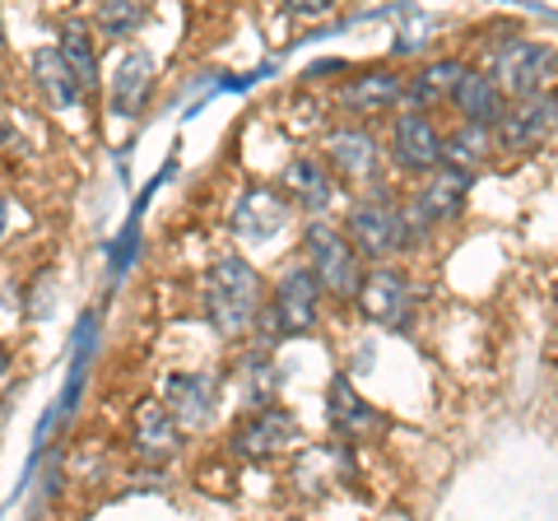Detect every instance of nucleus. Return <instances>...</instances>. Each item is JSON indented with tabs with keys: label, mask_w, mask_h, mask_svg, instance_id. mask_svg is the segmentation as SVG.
<instances>
[{
	"label": "nucleus",
	"mask_w": 558,
	"mask_h": 521,
	"mask_svg": "<svg viewBox=\"0 0 558 521\" xmlns=\"http://www.w3.org/2000/svg\"><path fill=\"white\" fill-rule=\"evenodd\" d=\"M140 20H145V5H140V0H102L98 5V28L108 33V38H126Z\"/></svg>",
	"instance_id": "24"
},
{
	"label": "nucleus",
	"mask_w": 558,
	"mask_h": 521,
	"mask_svg": "<svg viewBox=\"0 0 558 521\" xmlns=\"http://www.w3.org/2000/svg\"><path fill=\"white\" fill-rule=\"evenodd\" d=\"M284 223H289V201L279 196V191H270V186L242 191V201H238V210H233V229L247 238V242L270 238V233L284 229Z\"/></svg>",
	"instance_id": "12"
},
{
	"label": "nucleus",
	"mask_w": 558,
	"mask_h": 521,
	"mask_svg": "<svg viewBox=\"0 0 558 521\" xmlns=\"http://www.w3.org/2000/svg\"><path fill=\"white\" fill-rule=\"evenodd\" d=\"M260 307V275L242 256H219L205 275V317L219 336H242Z\"/></svg>",
	"instance_id": "1"
},
{
	"label": "nucleus",
	"mask_w": 558,
	"mask_h": 521,
	"mask_svg": "<svg viewBox=\"0 0 558 521\" xmlns=\"http://www.w3.org/2000/svg\"><path fill=\"white\" fill-rule=\"evenodd\" d=\"M0 233H5V201H0Z\"/></svg>",
	"instance_id": "27"
},
{
	"label": "nucleus",
	"mask_w": 558,
	"mask_h": 521,
	"mask_svg": "<svg viewBox=\"0 0 558 521\" xmlns=\"http://www.w3.org/2000/svg\"><path fill=\"white\" fill-rule=\"evenodd\" d=\"M349 238H354L363 260H391L414 233H410L405 205H396L391 196H368L349 210Z\"/></svg>",
	"instance_id": "2"
},
{
	"label": "nucleus",
	"mask_w": 558,
	"mask_h": 521,
	"mask_svg": "<svg viewBox=\"0 0 558 521\" xmlns=\"http://www.w3.org/2000/svg\"><path fill=\"white\" fill-rule=\"evenodd\" d=\"M502 98L508 94L498 89V80L488 71H461L457 89H451V108H457L461 121H470V126H498L502 108H508Z\"/></svg>",
	"instance_id": "11"
},
{
	"label": "nucleus",
	"mask_w": 558,
	"mask_h": 521,
	"mask_svg": "<svg viewBox=\"0 0 558 521\" xmlns=\"http://www.w3.org/2000/svg\"><path fill=\"white\" fill-rule=\"evenodd\" d=\"M307 252H312V270H317V280L330 299H359L363 252L354 247V238H344L330 223H307Z\"/></svg>",
	"instance_id": "3"
},
{
	"label": "nucleus",
	"mask_w": 558,
	"mask_h": 521,
	"mask_svg": "<svg viewBox=\"0 0 558 521\" xmlns=\"http://www.w3.org/2000/svg\"><path fill=\"white\" fill-rule=\"evenodd\" d=\"M400 98H405V80L396 71H368L344 89V108L349 112H387Z\"/></svg>",
	"instance_id": "19"
},
{
	"label": "nucleus",
	"mask_w": 558,
	"mask_h": 521,
	"mask_svg": "<svg viewBox=\"0 0 558 521\" xmlns=\"http://www.w3.org/2000/svg\"><path fill=\"white\" fill-rule=\"evenodd\" d=\"M326 154L349 182H368L377 172V141L363 126H340L326 135Z\"/></svg>",
	"instance_id": "15"
},
{
	"label": "nucleus",
	"mask_w": 558,
	"mask_h": 521,
	"mask_svg": "<svg viewBox=\"0 0 558 521\" xmlns=\"http://www.w3.org/2000/svg\"><path fill=\"white\" fill-rule=\"evenodd\" d=\"M330 420H336V428L344 438H363V433L381 428V414L349 387V377H336V387H330Z\"/></svg>",
	"instance_id": "20"
},
{
	"label": "nucleus",
	"mask_w": 558,
	"mask_h": 521,
	"mask_svg": "<svg viewBox=\"0 0 558 521\" xmlns=\"http://www.w3.org/2000/svg\"><path fill=\"white\" fill-rule=\"evenodd\" d=\"M289 443H299V420H293L289 410H279V405H266V410H256L247 424H242L233 433V447H238V457H247V461H266V457H279Z\"/></svg>",
	"instance_id": "10"
},
{
	"label": "nucleus",
	"mask_w": 558,
	"mask_h": 521,
	"mask_svg": "<svg viewBox=\"0 0 558 521\" xmlns=\"http://www.w3.org/2000/svg\"><path fill=\"white\" fill-rule=\"evenodd\" d=\"M0 43H5V24H0Z\"/></svg>",
	"instance_id": "28"
},
{
	"label": "nucleus",
	"mask_w": 558,
	"mask_h": 521,
	"mask_svg": "<svg viewBox=\"0 0 558 521\" xmlns=\"http://www.w3.org/2000/svg\"><path fill=\"white\" fill-rule=\"evenodd\" d=\"M424 186L410 196L405 205V219H410V233H428L433 223H442V219H457L461 215V205L470 196V182H475V172H465L457 163H442V168H433L424 172Z\"/></svg>",
	"instance_id": "5"
},
{
	"label": "nucleus",
	"mask_w": 558,
	"mask_h": 521,
	"mask_svg": "<svg viewBox=\"0 0 558 521\" xmlns=\"http://www.w3.org/2000/svg\"><path fill=\"white\" fill-rule=\"evenodd\" d=\"M359 307H363V317H373L381 326H405L410 307H414L410 280L400 270H391L387 260H377V266L363 275V284H359Z\"/></svg>",
	"instance_id": "8"
},
{
	"label": "nucleus",
	"mask_w": 558,
	"mask_h": 521,
	"mask_svg": "<svg viewBox=\"0 0 558 521\" xmlns=\"http://www.w3.org/2000/svg\"><path fill=\"white\" fill-rule=\"evenodd\" d=\"M391 154L405 172H433L447 163V135L433 126V117L405 112V117H396V126H391Z\"/></svg>",
	"instance_id": "7"
},
{
	"label": "nucleus",
	"mask_w": 558,
	"mask_h": 521,
	"mask_svg": "<svg viewBox=\"0 0 558 521\" xmlns=\"http://www.w3.org/2000/svg\"><path fill=\"white\" fill-rule=\"evenodd\" d=\"M554 65H558L554 47L531 43V38H508L494 51V61H488V75L498 80V89L508 98H526L554 80Z\"/></svg>",
	"instance_id": "4"
},
{
	"label": "nucleus",
	"mask_w": 558,
	"mask_h": 521,
	"mask_svg": "<svg viewBox=\"0 0 558 521\" xmlns=\"http://www.w3.org/2000/svg\"><path fill=\"white\" fill-rule=\"evenodd\" d=\"M10 373V354H5V344H0V377Z\"/></svg>",
	"instance_id": "26"
},
{
	"label": "nucleus",
	"mask_w": 558,
	"mask_h": 521,
	"mask_svg": "<svg viewBox=\"0 0 558 521\" xmlns=\"http://www.w3.org/2000/svg\"><path fill=\"white\" fill-rule=\"evenodd\" d=\"M163 405L178 414L182 428H201L215 414V377L205 373H172L163 381Z\"/></svg>",
	"instance_id": "13"
},
{
	"label": "nucleus",
	"mask_w": 558,
	"mask_h": 521,
	"mask_svg": "<svg viewBox=\"0 0 558 521\" xmlns=\"http://www.w3.org/2000/svg\"><path fill=\"white\" fill-rule=\"evenodd\" d=\"M289 14H299V20H322V14L336 10V0H284Z\"/></svg>",
	"instance_id": "25"
},
{
	"label": "nucleus",
	"mask_w": 558,
	"mask_h": 521,
	"mask_svg": "<svg viewBox=\"0 0 558 521\" xmlns=\"http://www.w3.org/2000/svg\"><path fill=\"white\" fill-rule=\"evenodd\" d=\"M28 65H33V80H38V89H43V98L51 102V108H61V112L80 108L84 84H80L75 71H70V61L61 57V47H38Z\"/></svg>",
	"instance_id": "14"
},
{
	"label": "nucleus",
	"mask_w": 558,
	"mask_h": 521,
	"mask_svg": "<svg viewBox=\"0 0 558 521\" xmlns=\"http://www.w3.org/2000/svg\"><path fill=\"white\" fill-rule=\"evenodd\" d=\"M284 191L303 205L307 215H322L330 205V196H336V182H330V172L317 159H307V154H303V159H293L284 168Z\"/></svg>",
	"instance_id": "18"
},
{
	"label": "nucleus",
	"mask_w": 558,
	"mask_h": 521,
	"mask_svg": "<svg viewBox=\"0 0 558 521\" xmlns=\"http://www.w3.org/2000/svg\"><path fill=\"white\" fill-rule=\"evenodd\" d=\"M465 65L461 61H433L424 65V71H414L410 84H405V108H433V102H451V89H457V80H461Z\"/></svg>",
	"instance_id": "21"
},
{
	"label": "nucleus",
	"mask_w": 558,
	"mask_h": 521,
	"mask_svg": "<svg viewBox=\"0 0 558 521\" xmlns=\"http://www.w3.org/2000/svg\"><path fill=\"white\" fill-rule=\"evenodd\" d=\"M149 89H154V57L149 51H126L112 75V108L121 117H131L149 102Z\"/></svg>",
	"instance_id": "16"
},
{
	"label": "nucleus",
	"mask_w": 558,
	"mask_h": 521,
	"mask_svg": "<svg viewBox=\"0 0 558 521\" xmlns=\"http://www.w3.org/2000/svg\"><path fill=\"white\" fill-rule=\"evenodd\" d=\"M182 438V420L163 401H145L135 410V443L145 457H172Z\"/></svg>",
	"instance_id": "17"
},
{
	"label": "nucleus",
	"mask_w": 558,
	"mask_h": 521,
	"mask_svg": "<svg viewBox=\"0 0 558 521\" xmlns=\"http://www.w3.org/2000/svg\"><path fill=\"white\" fill-rule=\"evenodd\" d=\"M61 57L70 61V71L80 75L84 89H94L98 84V57H94V38L84 24H65L61 28Z\"/></svg>",
	"instance_id": "23"
},
{
	"label": "nucleus",
	"mask_w": 558,
	"mask_h": 521,
	"mask_svg": "<svg viewBox=\"0 0 558 521\" xmlns=\"http://www.w3.org/2000/svg\"><path fill=\"white\" fill-rule=\"evenodd\" d=\"M494 149H498V135L494 126H465L457 135H447V163H457L465 172H480L488 159H494Z\"/></svg>",
	"instance_id": "22"
},
{
	"label": "nucleus",
	"mask_w": 558,
	"mask_h": 521,
	"mask_svg": "<svg viewBox=\"0 0 558 521\" xmlns=\"http://www.w3.org/2000/svg\"><path fill=\"white\" fill-rule=\"evenodd\" d=\"M558 131V98L549 89L539 94H526V98H512L508 108H502L498 117V149H512V154H531L549 141V135Z\"/></svg>",
	"instance_id": "6"
},
{
	"label": "nucleus",
	"mask_w": 558,
	"mask_h": 521,
	"mask_svg": "<svg viewBox=\"0 0 558 521\" xmlns=\"http://www.w3.org/2000/svg\"><path fill=\"white\" fill-rule=\"evenodd\" d=\"M322 293L326 289L317 280V270L312 266L293 270L275 293V326L284 336H307L312 326H317V317H322Z\"/></svg>",
	"instance_id": "9"
}]
</instances>
